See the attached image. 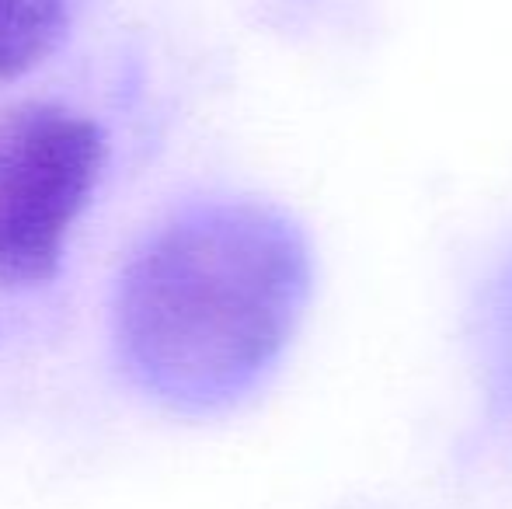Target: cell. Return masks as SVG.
<instances>
[{
  "label": "cell",
  "mask_w": 512,
  "mask_h": 509,
  "mask_svg": "<svg viewBox=\"0 0 512 509\" xmlns=\"http://www.w3.org/2000/svg\"><path fill=\"white\" fill-rule=\"evenodd\" d=\"M314 245L279 203L213 196L129 255L112 335L126 377L178 415H223L283 367L314 300Z\"/></svg>",
  "instance_id": "obj_1"
},
{
  "label": "cell",
  "mask_w": 512,
  "mask_h": 509,
  "mask_svg": "<svg viewBox=\"0 0 512 509\" xmlns=\"http://www.w3.org/2000/svg\"><path fill=\"white\" fill-rule=\"evenodd\" d=\"M105 157L102 126L63 105H21L0 119V290L60 272Z\"/></svg>",
  "instance_id": "obj_2"
},
{
  "label": "cell",
  "mask_w": 512,
  "mask_h": 509,
  "mask_svg": "<svg viewBox=\"0 0 512 509\" xmlns=\"http://www.w3.org/2000/svg\"><path fill=\"white\" fill-rule=\"evenodd\" d=\"M70 21V0H0V84L35 70Z\"/></svg>",
  "instance_id": "obj_3"
}]
</instances>
